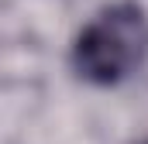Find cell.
<instances>
[{"label": "cell", "instance_id": "1", "mask_svg": "<svg viewBox=\"0 0 148 144\" xmlns=\"http://www.w3.org/2000/svg\"><path fill=\"white\" fill-rule=\"evenodd\" d=\"M148 58V14L138 3L103 7L73 45L76 72L93 86H117Z\"/></svg>", "mask_w": 148, "mask_h": 144}]
</instances>
